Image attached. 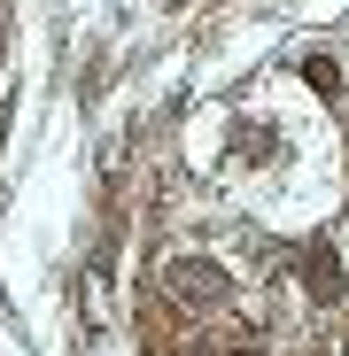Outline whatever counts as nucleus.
<instances>
[{
  "mask_svg": "<svg viewBox=\"0 0 349 356\" xmlns=\"http://www.w3.org/2000/svg\"><path fill=\"white\" fill-rule=\"evenodd\" d=\"M303 78H311V93H341V63H334V54H311V63H303Z\"/></svg>",
  "mask_w": 349,
  "mask_h": 356,
  "instance_id": "3",
  "label": "nucleus"
},
{
  "mask_svg": "<svg viewBox=\"0 0 349 356\" xmlns=\"http://www.w3.org/2000/svg\"><path fill=\"white\" fill-rule=\"evenodd\" d=\"M233 356H272V348H233Z\"/></svg>",
  "mask_w": 349,
  "mask_h": 356,
  "instance_id": "4",
  "label": "nucleus"
},
{
  "mask_svg": "<svg viewBox=\"0 0 349 356\" xmlns=\"http://www.w3.org/2000/svg\"><path fill=\"white\" fill-rule=\"evenodd\" d=\"M303 286H311V302H341V264H334V248H311V256H303Z\"/></svg>",
  "mask_w": 349,
  "mask_h": 356,
  "instance_id": "2",
  "label": "nucleus"
},
{
  "mask_svg": "<svg viewBox=\"0 0 349 356\" xmlns=\"http://www.w3.org/2000/svg\"><path fill=\"white\" fill-rule=\"evenodd\" d=\"M171 286H179L187 302H217V294H225V271L202 264V256H187V264H171Z\"/></svg>",
  "mask_w": 349,
  "mask_h": 356,
  "instance_id": "1",
  "label": "nucleus"
}]
</instances>
